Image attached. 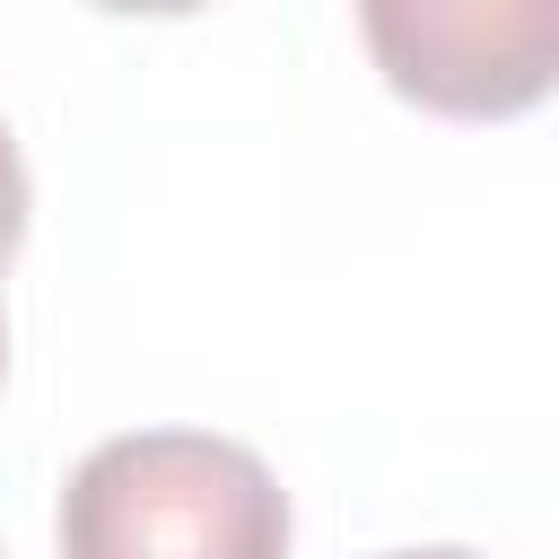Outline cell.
<instances>
[{
  "label": "cell",
  "instance_id": "6da1fadb",
  "mask_svg": "<svg viewBox=\"0 0 559 559\" xmlns=\"http://www.w3.org/2000/svg\"><path fill=\"white\" fill-rule=\"evenodd\" d=\"M61 559H288L280 472L210 428H122L61 480Z\"/></svg>",
  "mask_w": 559,
  "mask_h": 559
},
{
  "label": "cell",
  "instance_id": "7a4b0ae2",
  "mask_svg": "<svg viewBox=\"0 0 559 559\" xmlns=\"http://www.w3.org/2000/svg\"><path fill=\"white\" fill-rule=\"evenodd\" d=\"M384 87L445 122H515L559 79V0H358Z\"/></svg>",
  "mask_w": 559,
  "mask_h": 559
},
{
  "label": "cell",
  "instance_id": "3957f363",
  "mask_svg": "<svg viewBox=\"0 0 559 559\" xmlns=\"http://www.w3.org/2000/svg\"><path fill=\"white\" fill-rule=\"evenodd\" d=\"M17 236H26V157H17L9 122H0V271H9Z\"/></svg>",
  "mask_w": 559,
  "mask_h": 559
},
{
  "label": "cell",
  "instance_id": "277c9868",
  "mask_svg": "<svg viewBox=\"0 0 559 559\" xmlns=\"http://www.w3.org/2000/svg\"><path fill=\"white\" fill-rule=\"evenodd\" d=\"M87 9H105V17H192L210 0H87Z\"/></svg>",
  "mask_w": 559,
  "mask_h": 559
},
{
  "label": "cell",
  "instance_id": "5b68a950",
  "mask_svg": "<svg viewBox=\"0 0 559 559\" xmlns=\"http://www.w3.org/2000/svg\"><path fill=\"white\" fill-rule=\"evenodd\" d=\"M384 559H480V550H463V542H428V550H384Z\"/></svg>",
  "mask_w": 559,
  "mask_h": 559
},
{
  "label": "cell",
  "instance_id": "8992f818",
  "mask_svg": "<svg viewBox=\"0 0 559 559\" xmlns=\"http://www.w3.org/2000/svg\"><path fill=\"white\" fill-rule=\"evenodd\" d=\"M0 376H9V314H0Z\"/></svg>",
  "mask_w": 559,
  "mask_h": 559
}]
</instances>
